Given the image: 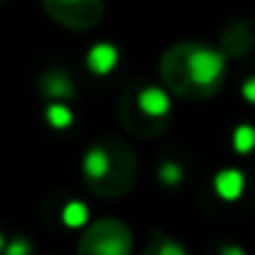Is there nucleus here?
<instances>
[{"instance_id": "nucleus-1", "label": "nucleus", "mask_w": 255, "mask_h": 255, "mask_svg": "<svg viewBox=\"0 0 255 255\" xmlns=\"http://www.w3.org/2000/svg\"><path fill=\"white\" fill-rule=\"evenodd\" d=\"M160 80L183 100H208L225 83V55L205 43H175L160 58Z\"/></svg>"}, {"instance_id": "nucleus-2", "label": "nucleus", "mask_w": 255, "mask_h": 255, "mask_svg": "<svg viewBox=\"0 0 255 255\" xmlns=\"http://www.w3.org/2000/svg\"><path fill=\"white\" fill-rule=\"evenodd\" d=\"M83 175L95 195L123 198L138 180V158L123 138L100 135L83 155Z\"/></svg>"}, {"instance_id": "nucleus-3", "label": "nucleus", "mask_w": 255, "mask_h": 255, "mask_svg": "<svg viewBox=\"0 0 255 255\" xmlns=\"http://www.w3.org/2000/svg\"><path fill=\"white\" fill-rule=\"evenodd\" d=\"M118 113L128 133H133L138 138H153V135H160L168 128L170 98L158 85L133 83L123 93Z\"/></svg>"}, {"instance_id": "nucleus-4", "label": "nucleus", "mask_w": 255, "mask_h": 255, "mask_svg": "<svg viewBox=\"0 0 255 255\" xmlns=\"http://www.w3.org/2000/svg\"><path fill=\"white\" fill-rule=\"evenodd\" d=\"M78 253H88V255H130L133 253V233L123 220H115V218L95 220L80 235Z\"/></svg>"}, {"instance_id": "nucleus-5", "label": "nucleus", "mask_w": 255, "mask_h": 255, "mask_svg": "<svg viewBox=\"0 0 255 255\" xmlns=\"http://www.w3.org/2000/svg\"><path fill=\"white\" fill-rule=\"evenodd\" d=\"M43 8L68 30H93L105 18V0H43Z\"/></svg>"}, {"instance_id": "nucleus-6", "label": "nucleus", "mask_w": 255, "mask_h": 255, "mask_svg": "<svg viewBox=\"0 0 255 255\" xmlns=\"http://www.w3.org/2000/svg\"><path fill=\"white\" fill-rule=\"evenodd\" d=\"M223 53L230 58H243L255 50V23L253 20H235L220 35Z\"/></svg>"}, {"instance_id": "nucleus-7", "label": "nucleus", "mask_w": 255, "mask_h": 255, "mask_svg": "<svg viewBox=\"0 0 255 255\" xmlns=\"http://www.w3.org/2000/svg\"><path fill=\"white\" fill-rule=\"evenodd\" d=\"M115 63H118V50L110 43H98L88 53V68L95 75H108L115 68Z\"/></svg>"}, {"instance_id": "nucleus-8", "label": "nucleus", "mask_w": 255, "mask_h": 255, "mask_svg": "<svg viewBox=\"0 0 255 255\" xmlns=\"http://www.w3.org/2000/svg\"><path fill=\"white\" fill-rule=\"evenodd\" d=\"M215 193L223 200H235L243 193V175L238 170H220L215 175Z\"/></svg>"}, {"instance_id": "nucleus-9", "label": "nucleus", "mask_w": 255, "mask_h": 255, "mask_svg": "<svg viewBox=\"0 0 255 255\" xmlns=\"http://www.w3.org/2000/svg\"><path fill=\"white\" fill-rule=\"evenodd\" d=\"M43 93L48 98H55V100L73 98V83L68 80L65 73H48L43 78Z\"/></svg>"}, {"instance_id": "nucleus-10", "label": "nucleus", "mask_w": 255, "mask_h": 255, "mask_svg": "<svg viewBox=\"0 0 255 255\" xmlns=\"http://www.w3.org/2000/svg\"><path fill=\"white\" fill-rule=\"evenodd\" d=\"M145 253L148 255H185L188 250H185V245H180L178 240H170L168 235H158V233H153V240H150V245L145 248Z\"/></svg>"}, {"instance_id": "nucleus-11", "label": "nucleus", "mask_w": 255, "mask_h": 255, "mask_svg": "<svg viewBox=\"0 0 255 255\" xmlns=\"http://www.w3.org/2000/svg\"><path fill=\"white\" fill-rule=\"evenodd\" d=\"M45 118L53 128H68L73 123V113L63 105V103H53L48 110H45Z\"/></svg>"}, {"instance_id": "nucleus-12", "label": "nucleus", "mask_w": 255, "mask_h": 255, "mask_svg": "<svg viewBox=\"0 0 255 255\" xmlns=\"http://www.w3.org/2000/svg\"><path fill=\"white\" fill-rule=\"evenodd\" d=\"M233 145L238 153H248L255 148V130L250 125H240L235 128V135H233Z\"/></svg>"}, {"instance_id": "nucleus-13", "label": "nucleus", "mask_w": 255, "mask_h": 255, "mask_svg": "<svg viewBox=\"0 0 255 255\" xmlns=\"http://www.w3.org/2000/svg\"><path fill=\"white\" fill-rule=\"evenodd\" d=\"M85 218H88V208H85L83 203H78V200H75V203H68V205L63 208V223L70 225V228L83 225Z\"/></svg>"}, {"instance_id": "nucleus-14", "label": "nucleus", "mask_w": 255, "mask_h": 255, "mask_svg": "<svg viewBox=\"0 0 255 255\" xmlns=\"http://www.w3.org/2000/svg\"><path fill=\"white\" fill-rule=\"evenodd\" d=\"M160 180L168 183V185H175L183 180V168L178 163H163L160 165Z\"/></svg>"}, {"instance_id": "nucleus-15", "label": "nucleus", "mask_w": 255, "mask_h": 255, "mask_svg": "<svg viewBox=\"0 0 255 255\" xmlns=\"http://www.w3.org/2000/svg\"><path fill=\"white\" fill-rule=\"evenodd\" d=\"M30 248H28V243H23V240H15V243H10L8 245V255H23V253H28Z\"/></svg>"}, {"instance_id": "nucleus-16", "label": "nucleus", "mask_w": 255, "mask_h": 255, "mask_svg": "<svg viewBox=\"0 0 255 255\" xmlns=\"http://www.w3.org/2000/svg\"><path fill=\"white\" fill-rule=\"evenodd\" d=\"M243 95H245V100L255 103V78H250V80L243 85Z\"/></svg>"}, {"instance_id": "nucleus-17", "label": "nucleus", "mask_w": 255, "mask_h": 255, "mask_svg": "<svg viewBox=\"0 0 255 255\" xmlns=\"http://www.w3.org/2000/svg\"><path fill=\"white\" fill-rule=\"evenodd\" d=\"M0 248H3V235H0Z\"/></svg>"}]
</instances>
